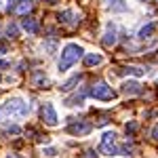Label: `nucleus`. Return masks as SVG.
<instances>
[{"mask_svg":"<svg viewBox=\"0 0 158 158\" xmlns=\"http://www.w3.org/2000/svg\"><path fill=\"white\" fill-rule=\"evenodd\" d=\"M80 80H82V74H76V76H72V78H70L68 82H63V85H61L59 89L63 91V93H68V91H72V89H74L76 85H78Z\"/></svg>","mask_w":158,"mask_h":158,"instance_id":"13","label":"nucleus"},{"mask_svg":"<svg viewBox=\"0 0 158 158\" xmlns=\"http://www.w3.org/2000/svg\"><path fill=\"white\" fill-rule=\"evenodd\" d=\"M21 27H23L27 34H38V32H40V25H38V21H36V19H30V17L21 21Z\"/></svg>","mask_w":158,"mask_h":158,"instance_id":"11","label":"nucleus"},{"mask_svg":"<svg viewBox=\"0 0 158 158\" xmlns=\"http://www.w3.org/2000/svg\"><path fill=\"white\" fill-rule=\"evenodd\" d=\"M82 158H97V152H95V150H86Z\"/></svg>","mask_w":158,"mask_h":158,"instance_id":"22","label":"nucleus"},{"mask_svg":"<svg viewBox=\"0 0 158 158\" xmlns=\"http://www.w3.org/2000/svg\"><path fill=\"white\" fill-rule=\"evenodd\" d=\"M40 116H42V120H44V124H49V127H57V112H55V108H53V103H44L42 106V110H40Z\"/></svg>","mask_w":158,"mask_h":158,"instance_id":"5","label":"nucleus"},{"mask_svg":"<svg viewBox=\"0 0 158 158\" xmlns=\"http://www.w3.org/2000/svg\"><path fill=\"white\" fill-rule=\"evenodd\" d=\"M32 82H34V86L47 89V85H49V78H47V74H44V72H36V74H34V78H32Z\"/></svg>","mask_w":158,"mask_h":158,"instance_id":"15","label":"nucleus"},{"mask_svg":"<svg viewBox=\"0 0 158 158\" xmlns=\"http://www.w3.org/2000/svg\"><path fill=\"white\" fill-rule=\"evenodd\" d=\"M122 93L124 95H141L143 89L137 80H127V82H122Z\"/></svg>","mask_w":158,"mask_h":158,"instance_id":"7","label":"nucleus"},{"mask_svg":"<svg viewBox=\"0 0 158 158\" xmlns=\"http://www.w3.org/2000/svg\"><path fill=\"white\" fill-rule=\"evenodd\" d=\"M17 0H9V4H6V11H15L17 9V4H15Z\"/></svg>","mask_w":158,"mask_h":158,"instance_id":"23","label":"nucleus"},{"mask_svg":"<svg viewBox=\"0 0 158 158\" xmlns=\"http://www.w3.org/2000/svg\"><path fill=\"white\" fill-rule=\"evenodd\" d=\"M9 131H11V133H19V131H21V129H19V127H17V124H13V127H9Z\"/></svg>","mask_w":158,"mask_h":158,"instance_id":"24","label":"nucleus"},{"mask_svg":"<svg viewBox=\"0 0 158 158\" xmlns=\"http://www.w3.org/2000/svg\"><path fill=\"white\" fill-rule=\"evenodd\" d=\"M6 34L11 38H17V27H15V25H9V27H6Z\"/></svg>","mask_w":158,"mask_h":158,"instance_id":"21","label":"nucleus"},{"mask_svg":"<svg viewBox=\"0 0 158 158\" xmlns=\"http://www.w3.org/2000/svg\"><path fill=\"white\" fill-rule=\"evenodd\" d=\"M116 40H118V38H116V25L108 23V30H106L103 40H101V42H103V47H114V44H116Z\"/></svg>","mask_w":158,"mask_h":158,"instance_id":"8","label":"nucleus"},{"mask_svg":"<svg viewBox=\"0 0 158 158\" xmlns=\"http://www.w3.org/2000/svg\"><path fill=\"white\" fill-rule=\"evenodd\" d=\"M82 55H85V49H82L80 44H76V42L65 44L63 51H61V59H59V63H57V70H59V72H68Z\"/></svg>","mask_w":158,"mask_h":158,"instance_id":"2","label":"nucleus"},{"mask_svg":"<svg viewBox=\"0 0 158 158\" xmlns=\"http://www.w3.org/2000/svg\"><path fill=\"white\" fill-rule=\"evenodd\" d=\"M6 158H17V156H15V154H11V156H6Z\"/></svg>","mask_w":158,"mask_h":158,"instance_id":"28","label":"nucleus"},{"mask_svg":"<svg viewBox=\"0 0 158 158\" xmlns=\"http://www.w3.org/2000/svg\"><path fill=\"white\" fill-rule=\"evenodd\" d=\"M0 80H2V78H0Z\"/></svg>","mask_w":158,"mask_h":158,"instance_id":"29","label":"nucleus"},{"mask_svg":"<svg viewBox=\"0 0 158 158\" xmlns=\"http://www.w3.org/2000/svg\"><path fill=\"white\" fill-rule=\"evenodd\" d=\"M4 53H6V47H4V44H0V55H4Z\"/></svg>","mask_w":158,"mask_h":158,"instance_id":"26","label":"nucleus"},{"mask_svg":"<svg viewBox=\"0 0 158 158\" xmlns=\"http://www.w3.org/2000/svg\"><path fill=\"white\" fill-rule=\"evenodd\" d=\"M101 152L106 156H118L120 154V146L116 143V133L114 131H106L101 135Z\"/></svg>","mask_w":158,"mask_h":158,"instance_id":"4","label":"nucleus"},{"mask_svg":"<svg viewBox=\"0 0 158 158\" xmlns=\"http://www.w3.org/2000/svg\"><path fill=\"white\" fill-rule=\"evenodd\" d=\"M106 6H108L112 13H124L129 9L127 0H106Z\"/></svg>","mask_w":158,"mask_h":158,"instance_id":"10","label":"nucleus"},{"mask_svg":"<svg viewBox=\"0 0 158 158\" xmlns=\"http://www.w3.org/2000/svg\"><path fill=\"white\" fill-rule=\"evenodd\" d=\"M82 101H85V93H80V95L76 93V95H72L70 99H65V106H70V108H72V106H82Z\"/></svg>","mask_w":158,"mask_h":158,"instance_id":"17","label":"nucleus"},{"mask_svg":"<svg viewBox=\"0 0 158 158\" xmlns=\"http://www.w3.org/2000/svg\"><path fill=\"white\" fill-rule=\"evenodd\" d=\"M141 2H143V0H141Z\"/></svg>","mask_w":158,"mask_h":158,"instance_id":"30","label":"nucleus"},{"mask_svg":"<svg viewBox=\"0 0 158 158\" xmlns=\"http://www.w3.org/2000/svg\"><path fill=\"white\" fill-rule=\"evenodd\" d=\"M152 137L158 139V124H154V129H152Z\"/></svg>","mask_w":158,"mask_h":158,"instance_id":"25","label":"nucleus"},{"mask_svg":"<svg viewBox=\"0 0 158 158\" xmlns=\"http://www.w3.org/2000/svg\"><path fill=\"white\" fill-rule=\"evenodd\" d=\"M154 30H156V23H148V25H143V27L139 30V34H137V38H139V40H146V38H152V34H154Z\"/></svg>","mask_w":158,"mask_h":158,"instance_id":"16","label":"nucleus"},{"mask_svg":"<svg viewBox=\"0 0 158 158\" xmlns=\"http://www.w3.org/2000/svg\"><path fill=\"white\" fill-rule=\"evenodd\" d=\"M99 63H103V55L101 53H89V55H85L86 68H93V65H99Z\"/></svg>","mask_w":158,"mask_h":158,"instance_id":"12","label":"nucleus"},{"mask_svg":"<svg viewBox=\"0 0 158 158\" xmlns=\"http://www.w3.org/2000/svg\"><path fill=\"white\" fill-rule=\"evenodd\" d=\"M42 154H44V156H49V158H55V156H57V150H55V148H44V150H42Z\"/></svg>","mask_w":158,"mask_h":158,"instance_id":"20","label":"nucleus"},{"mask_svg":"<svg viewBox=\"0 0 158 158\" xmlns=\"http://www.w3.org/2000/svg\"><path fill=\"white\" fill-rule=\"evenodd\" d=\"M30 114V106L23 97H11L0 106V122L11 120V118H25Z\"/></svg>","mask_w":158,"mask_h":158,"instance_id":"1","label":"nucleus"},{"mask_svg":"<svg viewBox=\"0 0 158 158\" xmlns=\"http://www.w3.org/2000/svg\"><path fill=\"white\" fill-rule=\"evenodd\" d=\"M89 95L93 99H99V101H112V99L118 97V93L110 85H106L103 80H99V82H95V85L91 86V89H89Z\"/></svg>","mask_w":158,"mask_h":158,"instance_id":"3","label":"nucleus"},{"mask_svg":"<svg viewBox=\"0 0 158 158\" xmlns=\"http://www.w3.org/2000/svg\"><path fill=\"white\" fill-rule=\"evenodd\" d=\"M0 68H9V61H0Z\"/></svg>","mask_w":158,"mask_h":158,"instance_id":"27","label":"nucleus"},{"mask_svg":"<svg viewBox=\"0 0 158 158\" xmlns=\"http://www.w3.org/2000/svg\"><path fill=\"white\" fill-rule=\"evenodd\" d=\"M57 19L65 25H76L80 21V15H76V11H72V9H65V11H61L57 15Z\"/></svg>","mask_w":158,"mask_h":158,"instance_id":"6","label":"nucleus"},{"mask_svg":"<svg viewBox=\"0 0 158 158\" xmlns=\"http://www.w3.org/2000/svg\"><path fill=\"white\" fill-rule=\"evenodd\" d=\"M15 11L19 13V15H25V13L32 11V0H21V4H17V9Z\"/></svg>","mask_w":158,"mask_h":158,"instance_id":"18","label":"nucleus"},{"mask_svg":"<svg viewBox=\"0 0 158 158\" xmlns=\"http://www.w3.org/2000/svg\"><path fill=\"white\" fill-rule=\"evenodd\" d=\"M124 131H127V135H135V131H137V122H135V120L127 122V127H124Z\"/></svg>","mask_w":158,"mask_h":158,"instance_id":"19","label":"nucleus"},{"mask_svg":"<svg viewBox=\"0 0 158 158\" xmlns=\"http://www.w3.org/2000/svg\"><path fill=\"white\" fill-rule=\"evenodd\" d=\"M68 133H72V135H86V133H91V124H89V122H74V124L68 127Z\"/></svg>","mask_w":158,"mask_h":158,"instance_id":"9","label":"nucleus"},{"mask_svg":"<svg viewBox=\"0 0 158 158\" xmlns=\"http://www.w3.org/2000/svg\"><path fill=\"white\" fill-rule=\"evenodd\" d=\"M116 74H120V76H124V74H131V76H137V78H141V76L146 74V70H141V68H135V65H129V68H122V70H118Z\"/></svg>","mask_w":158,"mask_h":158,"instance_id":"14","label":"nucleus"}]
</instances>
